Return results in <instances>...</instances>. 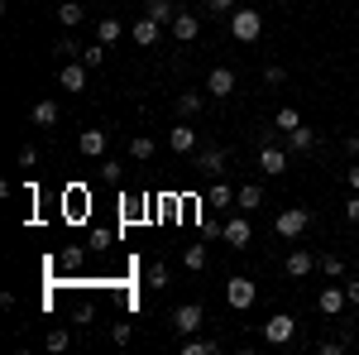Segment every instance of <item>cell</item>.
Instances as JSON below:
<instances>
[{"label":"cell","instance_id":"cell-14","mask_svg":"<svg viewBox=\"0 0 359 355\" xmlns=\"http://www.w3.org/2000/svg\"><path fill=\"white\" fill-rule=\"evenodd\" d=\"M106 144H111V130H82V139H77V149H82L86 159H101Z\"/></svg>","mask_w":359,"mask_h":355},{"label":"cell","instance_id":"cell-42","mask_svg":"<svg viewBox=\"0 0 359 355\" xmlns=\"http://www.w3.org/2000/svg\"><path fill=\"white\" fill-rule=\"evenodd\" d=\"M111 336H115V346H125V341H130V322H115Z\"/></svg>","mask_w":359,"mask_h":355},{"label":"cell","instance_id":"cell-41","mask_svg":"<svg viewBox=\"0 0 359 355\" xmlns=\"http://www.w3.org/2000/svg\"><path fill=\"white\" fill-rule=\"evenodd\" d=\"M111 240H115L111 231H101V226H96V231H91V245H96V250H106V245H111Z\"/></svg>","mask_w":359,"mask_h":355},{"label":"cell","instance_id":"cell-24","mask_svg":"<svg viewBox=\"0 0 359 355\" xmlns=\"http://www.w3.org/2000/svg\"><path fill=\"white\" fill-rule=\"evenodd\" d=\"M29 120H34V125H43V130L57 125V101H39V106L29 110Z\"/></svg>","mask_w":359,"mask_h":355},{"label":"cell","instance_id":"cell-33","mask_svg":"<svg viewBox=\"0 0 359 355\" xmlns=\"http://www.w3.org/2000/svg\"><path fill=\"white\" fill-rule=\"evenodd\" d=\"M53 53H62V63H72V58H82V44H77V39H57Z\"/></svg>","mask_w":359,"mask_h":355},{"label":"cell","instance_id":"cell-18","mask_svg":"<svg viewBox=\"0 0 359 355\" xmlns=\"http://www.w3.org/2000/svg\"><path fill=\"white\" fill-rule=\"evenodd\" d=\"M235 207H240V212H254V207H264V188H259V183H245V188H235Z\"/></svg>","mask_w":359,"mask_h":355},{"label":"cell","instance_id":"cell-30","mask_svg":"<svg viewBox=\"0 0 359 355\" xmlns=\"http://www.w3.org/2000/svg\"><path fill=\"white\" fill-rule=\"evenodd\" d=\"M57 25H62V29H77V25H82V5H77V0H67V5L57 10Z\"/></svg>","mask_w":359,"mask_h":355},{"label":"cell","instance_id":"cell-23","mask_svg":"<svg viewBox=\"0 0 359 355\" xmlns=\"http://www.w3.org/2000/svg\"><path fill=\"white\" fill-rule=\"evenodd\" d=\"M221 351V341H211V336H187L182 341V355H216Z\"/></svg>","mask_w":359,"mask_h":355},{"label":"cell","instance_id":"cell-31","mask_svg":"<svg viewBox=\"0 0 359 355\" xmlns=\"http://www.w3.org/2000/svg\"><path fill=\"white\" fill-rule=\"evenodd\" d=\"M168 273L172 269H168L163 259H154V264H149V288H168Z\"/></svg>","mask_w":359,"mask_h":355},{"label":"cell","instance_id":"cell-38","mask_svg":"<svg viewBox=\"0 0 359 355\" xmlns=\"http://www.w3.org/2000/svg\"><path fill=\"white\" fill-rule=\"evenodd\" d=\"M48 351H67V331H62V327L48 331Z\"/></svg>","mask_w":359,"mask_h":355},{"label":"cell","instance_id":"cell-34","mask_svg":"<svg viewBox=\"0 0 359 355\" xmlns=\"http://www.w3.org/2000/svg\"><path fill=\"white\" fill-rule=\"evenodd\" d=\"M264 82H269V86H283V82H287V67L269 63V67H264Z\"/></svg>","mask_w":359,"mask_h":355},{"label":"cell","instance_id":"cell-21","mask_svg":"<svg viewBox=\"0 0 359 355\" xmlns=\"http://www.w3.org/2000/svg\"><path fill=\"white\" fill-rule=\"evenodd\" d=\"M62 217H72V221H82V217H86V192H82V188L62 192Z\"/></svg>","mask_w":359,"mask_h":355},{"label":"cell","instance_id":"cell-40","mask_svg":"<svg viewBox=\"0 0 359 355\" xmlns=\"http://www.w3.org/2000/svg\"><path fill=\"white\" fill-rule=\"evenodd\" d=\"M345 293H350V307H359V278L355 273H345Z\"/></svg>","mask_w":359,"mask_h":355},{"label":"cell","instance_id":"cell-4","mask_svg":"<svg viewBox=\"0 0 359 355\" xmlns=\"http://www.w3.org/2000/svg\"><path fill=\"white\" fill-rule=\"evenodd\" d=\"M316 307H321L326 317H340V312L350 307V293H345V283H335V278H331V283L316 293Z\"/></svg>","mask_w":359,"mask_h":355},{"label":"cell","instance_id":"cell-26","mask_svg":"<svg viewBox=\"0 0 359 355\" xmlns=\"http://www.w3.org/2000/svg\"><path fill=\"white\" fill-rule=\"evenodd\" d=\"M316 269L326 273V278H345V259L340 254H316Z\"/></svg>","mask_w":359,"mask_h":355},{"label":"cell","instance_id":"cell-27","mask_svg":"<svg viewBox=\"0 0 359 355\" xmlns=\"http://www.w3.org/2000/svg\"><path fill=\"white\" fill-rule=\"evenodd\" d=\"M182 269H192V273L206 269V245H187L182 250Z\"/></svg>","mask_w":359,"mask_h":355},{"label":"cell","instance_id":"cell-2","mask_svg":"<svg viewBox=\"0 0 359 355\" xmlns=\"http://www.w3.org/2000/svg\"><path fill=\"white\" fill-rule=\"evenodd\" d=\"M230 34H235L240 44H254V39L264 34V15H259V10H249V5H240V10L230 15Z\"/></svg>","mask_w":359,"mask_h":355},{"label":"cell","instance_id":"cell-36","mask_svg":"<svg viewBox=\"0 0 359 355\" xmlns=\"http://www.w3.org/2000/svg\"><path fill=\"white\" fill-rule=\"evenodd\" d=\"M20 168H39V149H34V144H25V149H20Z\"/></svg>","mask_w":359,"mask_h":355},{"label":"cell","instance_id":"cell-7","mask_svg":"<svg viewBox=\"0 0 359 355\" xmlns=\"http://www.w3.org/2000/svg\"><path fill=\"white\" fill-rule=\"evenodd\" d=\"M201 322H206L201 302H182V307L172 312V327H177V336H192V331H201Z\"/></svg>","mask_w":359,"mask_h":355},{"label":"cell","instance_id":"cell-6","mask_svg":"<svg viewBox=\"0 0 359 355\" xmlns=\"http://www.w3.org/2000/svg\"><path fill=\"white\" fill-rule=\"evenodd\" d=\"M287 159H292V154H287V149H278V144H269V139L259 144V173L278 178V173H287Z\"/></svg>","mask_w":359,"mask_h":355},{"label":"cell","instance_id":"cell-16","mask_svg":"<svg viewBox=\"0 0 359 355\" xmlns=\"http://www.w3.org/2000/svg\"><path fill=\"white\" fill-rule=\"evenodd\" d=\"M283 144H287V154H311V149H316V130L297 125V130H287V135H283Z\"/></svg>","mask_w":359,"mask_h":355},{"label":"cell","instance_id":"cell-39","mask_svg":"<svg viewBox=\"0 0 359 355\" xmlns=\"http://www.w3.org/2000/svg\"><path fill=\"white\" fill-rule=\"evenodd\" d=\"M345 351V341H340V336H326V341H321V355H340Z\"/></svg>","mask_w":359,"mask_h":355},{"label":"cell","instance_id":"cell-43","mask_svg":"<svg viewBox=\"0 0 359 355\" xmlns=\"http://www.w3.org/2000/svg\"><path fill=\"white\" fill-rule=\"evenodd\" d=\"M101 178H106V183H120V164H111V159H106V168H101Z\"/></svg>","mask_w":359,"mask_h":355},{"label":"cell","instance_id":"cell-47","mask_svg":"<svg viewBox=\"0 0 359 355\" xmlns=\"http://www.w3.org/2000/svg\"><path fill=\"white\" fill-rule=\"evenodd\" d=\"M355 346H359V331H355Z\"/></svg>","mask_w":359,"mask_h":355},{"label":"cell","instance_id":"cell-45","mask_svg":"<svg viewBox=\"0 0 359 355\" xmlns=\"http://www.w3.org/2000/svg\"><path fill=\"white\" fill-rule=\"evenodd\" d=\"M345 183H350V192H359V159H355V168L345 173Z\"/></svg>","mask_w":359,"mask_h":355},{"label":"cell","instance_id":"cell-12","mask_svg":"<svg viewBox=\"0 0 359 355\" xmlns=\"http://www.w3.org/2000/svg\"><path fill=\"white\" fill-rule=\"evenodd\" d=\"M283 269H287V278H306V273H316V254L297 245L287 259H283Z\"/></svg>","mask_w":359,"mask_h":355},{"label":"cell","instance_id":"cell-19","mask_svg":"<svg viewBox=\"0 0 359 355\" xmlns=\"http://www.w3.org/2000/svg\"><path fill=\"white\" fill-rule=\"evenodd\" d=\"M96 39H101V44H106V49H115V44H120V39H125V25H120V20H115V15H106V20H101V25H96Z\"/></svg>","mask_w":359,"mask_h":355},{"label":"cell","instance_id":"cell-1","mask_svg":"<svg viewBox=\"0 0 359 355\" xmlns=\"http://www.w3.org/2000/svg\"><path fill=\"white\" fill-rule=\"evenodd\" d=\"M273 231L283 240H302L306 231H311V212H306V207H283L273 217Z\"/></svg>","mask_w":359,"mask_h":355},{"label":"cell","instance_id":"cell-28","mask_svg":"<svg viewBox=\"0 0 359 355\" xmlns=\"http://www.w3.org/2000/svg\"><path fill=\"white\" fill-rule=\"evenodd\" d=\"M273 125H278V135H287V130H297V125H302V115H297V106H283L273 115Z\"/></svg>","mask_w":359,"mask_h":355},{"label":"cell","instance_id":"cell-20","mask_svg":"<svg viewBox=\"0 0 359 355\" xmlns=\"http://www.w3.org/2000/svg\"><path fill=\"white\" fill-rule=\"evenodd\" d=\"M144 15H149V20H158V25H172V20H177V5H172V0H149V5H144Z\"/></svg>","mask_w":359,"mask_h":355},{"label":"cell","instance_id":"cell-32","mask_svg":"<svg viewBox=\"0 0 359 355\" xmlns=\"http://www.w3.org/2000/svg\"><path fill=\"white\" fill-rule=\"evenodd\" d=\"M82 63H86V67H101V63H106V44L96 39L91 49H82Z\"/></svg>","mask_w":359,"mask_h":355},{"label":"cell","instance_id":"cell-29","mask_svg":"<svg viewBox=\"0 0 359 355\" xmlns=\"http://www.w3.org/2000/svg\"><path fill=\"white\" fill-rule=\"evenodd\" d=\"M235 202V188H225V183H211V192H206V207H230Z\"/></svg>","mask_w":359,"mask_h":355},{"label":"cell","instance_id":"cell-37","mask_svg":"<svg viewBox=\"0 0 359 355\" xmlns=\"http://www.w3.org/2000/svg\"><path fill=\"white\" fill-rule=\"evenodd\" d=\"M82 259H86V250H77V245H72V250H62V269H77Z\"/></svg>","mask_w":359,"mask_h":355},{"label":"cell","instance_id":"cell-13","mask_svg":"<svg viewBox=\"0 0 359 355\" xmlns=\"http://www.w3.org/2000/svg\"><path fill=\"white\" fill-rule=\"evenodd\" d=\"M172 39H177V44H192L196 34H201V15H187V10H177V20H172Z\"/></svg>","mask_w":359,"mask_h":355},{"label":"cell","instance_id":"cell-35","mask_svg":"<svg viewBox=\"0 0 359 355\" xmlns=\"http://www.w3.org/2000/svg\"><path fill=\"white\" fill-rule=\"evenodd\" d=\"M206 10H211V15H235L240 0H206Z\"/></svg>","mask_w":359,"mask_h":355},{"label":"cell","instance_id":"cell-44","mask_svg":"<svg viewBox=\"0 0 359 355\" xmlns=\"http://www.w3.org/2000/svg\"><path fill=\"white\" fill-rule=\"evenodd\" d=\"M345 217H350V221H355V226H359V192H355V197H350V202H345Z\"/></svg>","mask_w":359,"mask_h":355},{"label":"cell","instance_id":"cell-15","mask_svg":"<svg viewBox=\"0 0 359 355\" xmlns=\"http://www.w3.org/2000/svg\"><path fill=\"white\" fill-rule=\"evenodd\" d=\"M206 91H211L216 101L230 96V91H235V72H230V67H211V72H206Z\"/></svg>","mask_w":359,"mask_h":355},{"label":"cell","instance_id":"cell-9","mask_svg":"<svg viewBox=\"0 0 359 355\" xmlns=\"http://www.w3.org/2000/svg\"><path fill=\"white\" fill-rule=\"evenodd\" d=\"M254 298H259V288H254L249 278H230V283H225V302H230L235 312H245Z\"/></svg>","mask_w":359,"mask_h":355},{"label":"cell","instance_id":"cell-25","mask_svg":"<svg viewBox=\"0 0 359 355\" xmlns=\"http://www.w3.org/2000/svg\"><path fill=\"white\" fill-rule=\"evenodd\" d=\"M154 154H158V144H154L149 135H135V139H130V159H144V164H149Z\"/></svg>","mask_w":359,"mask_h":355},{"label":"cell","instance_id":"cell-46","mask_svg":"<svg viewBox=\"0 0 359 355\" xmlns=\"http://www.w3.org/2000/svg\"><path fill=\"white\" fill-rule=\"evenodd\" d=\"M345 154H350V159H359V135H350V139H345Z\"/></svg>","mask_w":359,"mask_h":355},{"label":"cell","instance_id":"cell-3","mask_svg":"<svg viewBox=\"0 0 359 355\" xmlns=\"http://www.w3.org/2000/svg\"><path fill=\"white\" fill-rule=\"evenodd\" d=\"M292 336H297V317H292V312H273V317L264 322V341H269V346H287Z\"/></svg>","mask_w":359,"mask_h":355},{"label":"cell","instance_id":"cell-22","mask_svg":"<svg viewBox=\"0 0 359 355\" xmlns=\"http://www.w3.org/2000/svg\"><path fill=\"white\" fill-rule=\"evenodd\" d=\"M201 106H206V96H201V91H177V115H182V120L201 115Z\"/></svg>","mask_w":359,"mask_h":355},{"label":"cell","instance_id":"cell-17","mask_svg":"<svg viewBox=\"0 0 359 355\" xmlns=\"http://www.w3.org/2000/svg\"><path fill=\"white\" fill-rule=\"evenodd\" d=\"M168 149H172V154H196V130H187V125L177 120V130H168Z\"/></svg>","mask_w":359,"mask_h":355},{"label":"cell","instance_id":"cell-11","mask_svg":"<svg viewBox=\"0 0 359 355\" xmlns=\"http://www.w3.org/2000/svg\"><path fill=\"white\" fill-rule=\"evenodd\" d=\"M130 39H135L139 49H154V44L163 39V25H158V20H149V15H139L135 29H130Z\"/></svg>","mask_w":359,"mask_h":355},{"label":"cell","instance_id":"cell-10","mask_svg":"<svg viewBox=\"0 0 359 355\" xmlns=\"http://www.w3.org/2000/svg\"><path fill=\"white\" fill-rule=\"evenodd\" d=\"M192 168L201 173V178H221L225 173V149H196Z\"/></svg>","mask_w":359,"mask_h":355},{"label":"cell","instance_id":"cell-5","mask_svg":"<svg viewBox=\"0 0 359 355\" xmlns=\"http://www.w3.org/2000/svg\"><path fill=\"white\" fill-rule=\"evenodd\" d=\"M221 240H225L230 250H245L249 240H254V226H249V217H245V212H240V217H230V221L221 226Z\"/></svg>","mask_w":359,"mask_h":355},{"label":"cell","instance_id":"cell-8","mask_svg":"<svg viewBox=\"0 0 359 355\" xmlns=\"http://www.w3.org/2000/svg\"><path fill=\"white\" fill-rule=\"evenodd\" d=\"M86 72H91V67H86L82 58H72V63L57 67V86H62V91H86Z\"/></svg>","mask_w":359,"mask_h":355}]
</instances>
